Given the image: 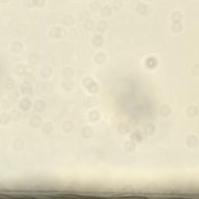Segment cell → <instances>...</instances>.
<instances>
[{"instance_id":"2","label":"cell","mask_w":199,"mask_h":199,"mask_svg":"<svg viewBox=\"0 0 199 199\" xmlns=\"http://www.w3.org/2000/svg\"><path fill=\"white\" fill-rule=\"evenodd\" d=\"M65 33V30L61 29V27H53L50 30L49 35L51 38H61L64 36Z\"/></svg>"},{"instance_id":"45","label":"cell","mask_w":199,"mask_h":199,"mask_svg":"<svg viewBox=\"0 0 199 199\" xmlns=\"http://www.w3.org/2000/svg\"><path fill=\"white\" fill-rule=\"evenodd\" d=\"M193 75L194 76H197L199 75V66L198 65H195L194 67L192 68V71H191Z\"/></svg>"},{"instance_id":"21","label":"cell","mask_w":199,"mask_h":199,"mask_svg":"<svg viewBox=\"0 0 199 199\" xmlns=\"http://www.w3.org/2000/svg\"><path fill=\"white\" fill-rule=\"evenodd\" d=\"M147 6H148V5H147L145 2H139V3L136 5L135 10H136V12H138V14H140V15H144V14L146 13L147 9H148Z\"/></svg>"},{"instance_id":"14","label":"cell","mask_w":199,"mask_h":199,"mask_svg":"<svg viewBox=\"0 0 199 199\" xmlns=\"http://www.w3.org/2000/svg\"><path fill=\"white\" fill-rule=\"evenodd\" d=\"M103 42H104V40L100 35H96L91 40V43L94 47H100L103 45Z\"/></svg>"},{"instance_id":"16","label":"cell","mask_w":199,"mask_h":199,"mask_svg":"<svg viewBox=\"0 0 199 199\" xmlns=\"http://www.w3.org/2000/svg\"><path fill=\"white\" fill-rule=\"evenodd\" d=\"M93 130L92 127L86 126L84 127L82 130V136L84 138H89L93 136Z\"/></svg>"},{"instance_id":"9","label":"cell","mask_w":199,"mask_h":199,"mask_svg":"<svg viewBox=\"0 0 199 199\" xmlns=\"http://www.w3.org/2000/svg\"><path fill=\"white\" fill-rule=\"evenodd\" d=\"M183 19V14L180 11H174L170 15V19L173 23H180Z\"/></svg>"},{"instance_id":"13","label":"cell","mask_w":199,"mask_h":199,"mask_svg":"<svg viewBox=\"0 0 199 199\" xmlns=\"http://www.w3.org/2000/svg\"><path fill=\"white\" fill-rule=\"evenodd\" d=\"M94 61L99 65H102L104 64L106 61V56L103 52H98L97 54L95 55Z\"/></svg>"},{"instance_id":"29","label":"cell","mask_w":199,"mask_h":199,"mask_svg":"<svg viewBox=\"0 0 199 199\" xmlns=\"http://www.w3.org/2000/svg\"><path fill=\"white\" fill-rule=\"evenodd\" d=\"M10 120H12L10 114L7 113H1V115H0V124H2V125H5L10 121Z\"/></svg>"},{"instance_id":"17","label":"cell","mask_w":199,"mask_h":199,"mask_svg":"<svg viewBox=\"0 0 199 199\" xmlns=\"http://www.w3.org/2000/svg\"><path fill=\"white\" fill-rule=\"evenodd\" d=\"M108 27V23L105 20H100L96 24V30L100 33H104Z\"/></svg>"},{"instance_id":"44","label":"cell","mask_w":199,"mask_h":199,"mask_svg":"<svg viewBox=\"0 0 199 199\" xmlns=\"http://www.w3.org/2000/svg\"><path fill=\"white\" fill-rule=\"evenodd\" d=\"M14 86H15V84H14L13 80H11V79L7 80L5 84V89H6L7 90H12V89L14 88Z\"/></svg>"},{"instance_id":"35","label":"cell","mask_w":199,"mask_h":199,"mask_svg":"<svg viewBox=\"0 0 199 199\" xmlns=\"http://www.w3.org/2000/svg\"><path fill=\"white\" fill-rule=\"evenodd\" d=\"M40 61V57L37 53H32L28 57V61L32 65H36Z\"/></svg>"},{"instance_id":"40","label":"cell","mask_w":199,"mask_h":199,"mask_svg":"<svg viewBox=\"0 0 199 199\" xmlns=\"http://www.w3.org/2000/svg\"><path fill=\"white\" fill-rule=\"evenodd\" d=\"M90 16V13L86 9H83V10L80 11L79 13V18L80 20H87Z\"/></svg>"},{"instance_id":"20","label":"cell","mask_w":199,"mask_h":199,"mask_svg":"<svg viewBox=\"0 0 199 199\" xmlns=\"http://www.w3.org/2000/svg\"><path fill=\"white\" fill-rule=\"evenodd\" d=\"M74 70L72 67H66L63 69L62 75L63 77L66 79H70L73 76Z\"/></svg>"},{"instance_id":"28","label":"cell","mask_w":199,"mask_h":199,"mask_svg":"<svg viewBox=\"0 0 199 199\" xmlns=\"http://www.w3.org/2000/svg\"><path fill=\"white\" fill-rule=\"evenodd\" d=\"M124 148L125 152H131L134 150L135 148V142L130 140V141H127L124 145Z\"/></svg>"},{"instance_id":"22","label":"cell","mask_w":199,"mask_h":199,"mask_svg":"<svg viewBox=\"0 0 199 199\" xmlns=\"http://www.w3.org/2000/svg\"><path fill=\"white\" fill-rule=\"evenodd\" d=\"M41 89L45 93H50L54 89V85L50 82H45L41 85Z\"/></svg>"},{"instance_id":"46","label":"cell","mask_w":199,"mask_h":199,"mask_svg":"<svg viewBox=\"0 0 199 199\" xmlns=\"http://www.w3.org/2000/svg\"><path fill=\"white\" fill-rule=\"evenodd\" d=\"M44 3L45 2L43 0H35V6H42Z\"/></svg>"},{"instance_id":"26","label":"cell","mask_w":199,"mask_h":199,"mask_svg":"<svg viewBox=\"0 0 199 199\" xmlns=\"http://www.w3.org/2000/svg\"><path fill=\"white\" fill-rule=\"evenodd\" d=\"M145 66L148 68H154L157 65V59L153 57H149L145 60Z\"/></svg>"},{"instance_id":"5","label":"cell","mask_w":199,"mask_h":199,"mask_svg":"<svg viewBox=\"0 0 199 199\" xmlns=\"http://www.w3.org/2000/svg\"><path fill=\"white\" fill-rule=\"evenodd\" d=\"M186 144L190 148H194L198 145V139L195 135H189L186 138Z\"/></svg>"},{"instance_id":"42","label":"cell","mask_w":199,"mask_h":199,"mask_svg":"<svg viewBox=\"0 0 199 199\" xmlns=\"http://www.w3.org/2000/svg\"><path fill=\"white\" fill-rule=\"evenodd\" d=\"M10 116L11 119H12V120H14V121H18V120H19V119H20L21 117L20 113L16 110H12L10 113Z\"/></svg>"},{"instance_id":"36","label":"cell","mask_w":199,"mask_h":199,"mask_svg":"<svg viewBox=\"0 0 199 199\" xmlns=\"http://www.w3.org/2000/svg\"><path fill=\"white\" fill-rule=\"evenodd\" d=\"M61 87L65 91H70L72 90L74 87V84L72 81H70L69 79H66L61 84Z\"/></svg>"},{"instance_id":"19","label":"cell","mask_w":199,"mask_h":199,"mask_svg":"<svg viewBox=\"0 0 199 199\" xmlns=\"http://www.w3.org/2000/svg\"><path fill=\"white\" fill-rule=\"evenodd\" d=\"M171 108H170V106L169 105H162L159 108V113L162 117H167V116H169L170 114V113H171Z\"/></svg>"},{"instance_id":"6","label":"cell","mask_w":199,"mask_h":199,"mask_svg":"<svg viewBox=\"0 0 199 199\" xmlns=\"http://www.w3.org/2000/svg\"><path fill=\"white\" fill-rule=\"evenodd\" d=\"M130 138L134 142H140L143 139V134L140 131H134L131 134Z\"/></svg>"},{"instance_id":"1","label":"cell","mask_w":199,"mask_h":199,"mask_svg":"<svg viewBox=\"0 0 199 199\" xmlns=\"http://www.w3.org/2000/svg\"><path fill=\"white\" fill-rule=\"evenodd\" d=\"M82 84H83L84 87L86 88L89 92L92 93H94L97 92L99 89V86L96 84V82L93 80L91 77L88 76L86 77L82 81Z\"/></svg>"},{"instance_id":"41","label":"cell","mask_w":199,"mask_h":199,"mask_svg":"<svg viewBox=\"0 0 199 199\" xmlns=\"http://www.w3.org/2000/svg\"><path fill=\"white\" fill-rule=\"evenodd\" d=\"M35 80V76L30 72H26L24 75V82L26 83H31Z\"/></svg>"},{"instance_id":"27","label":"cell","mask_w":199,"mask_h":199,"mask_svg":"<svg viewBox=\"0 0 199 199\" xmlns=\"http://www.w3.org/2000/svg\"><path fill=\"white\" fill-rule=\"evenodd\" d=\"M97 103V99L96 97H88L86 100H84L83 105L87 107H92L96 105Z\"/></svg>"},{"instance_id":"11","label":"cell","mask_w":199,"mask_h":199,"mask_svg":"<svg viewBox=\"0 0 199 199\" xmlns=\"http://www.w3.org/2000/svg\"><path fill=\"white\" fill-rule=\"evenodd\" d=\"M155 131V127L152 123L145 124L143 127V132L147 135H152Z\"/></svg>"},{"instance_id":"8","label":"cell","mask_w":199,"mask_h":199,"mask_svg":"<svg viewBox=\"0 0 199 199\" xmlns=\"http://www.w3.org/2000/svg\"><path fill=\"white\" fill-rule=\"evenodd\" d=\"M40 73L43 78H44V79H48V78H50V77L52 75V68L50 66H44L40 69Z\"/></svg>"},{"instance_id":"10","label":"cell","mask_w":199,"mask_h":199,"mask_svg":"<svg viewBox=\"0 0 199 199\" xmlns=\"http://www.w3.org/2000/svg\"><path fill=\"white\" fill-rule=\"evenodd\" d=\"M41 117L38 115H33L30 120V125L33 127H34V128H37V127H40V125L41 124Z\"/></svg>"},{"instance_id":"30","label":"cell","mask_w":199,"mask_h":199,"mask_svg":"<svg viewBox=\"0 0 199 199\" xmlns=\"http://www.w3.org/2000/svg\"><path fill=\"white\" fill-rule=\"evenodd\" d=\"M100 117V114L99 112L96 110H91L89 113V120H90L91 122H95V121H97L98 120Z\"/></svg>"},{"instance_id":"37","label":"cell","mask_w":199,"mask_h":199,"mask_svg":"<svg viewBox=\"0 0 199 199\" xmlns=\"http://www.w3.org/2000/svg\"><path fill=\"white\" fill-rule=\"evenodd\" d=\"M23 48V45L19 41H14L11 45V50L14 53H19Z\"/></svg>"},{"instance_id":"43","label":"cell","mask_w":199,"mask_h":199,"mask_svg":"<svg viewBox=\"0 0 199 199\" xmlns=\"http://www.w3.org/2000/svg\"><path fill=\"white\" fill-rule=\"evenodd\" d=\"M22 4L24 7L30 8V7L35 6V0H23Z\"/></svg>"},{"instance_id":"33","label":"cell","mask_w":199,"mask_h":199,"mask_svg":"<svg viewBox=\"0 0 199 199\" xmlns=\"http://www.w3.org/2000/svg\"><path fill=\"white\" fill-rule=\"evenodd\" d=\"M13 72L17 75H23L26 74V67L24 65H18L14 68Z\"/></svg>"},{"instance_id":"39","label":"cell","mask_w":199,"mask_h":199,"mask_svg":"<svg viewBox=\"0 0 199 199\" xmlns=\"http://www.w3.org/2000/svg\"><path fill=\"white\" fill-rule=\"evenodd\" d=\"M171 30L174 33H179L183 29V25L180 23H173V24L171 25V27H170Z\"/></svg>"},{"instance_id":"32","label":"cell","mask_w":199,"mask_h":199,"mask_svg":"<svg viewBox=\"0 0 199 199\" xmlns=\"http://www.w3.org/2000/svg\"><path fill=\"white\" fill-rule=\"evenodd\" d=\"M130 130H131V127L126 124H120L117 127V131L120 134H127V133L130 132Z\"/></svg>"},{"instance_id":"23","label":"cell","mask_w":199,"mask_h":199,"mask_svg":"<svg viewBox=\"0 0 199 199\" xmlns=\"http://www.w3.org/2000/svg\"><path fill=\"white\" fill-rule=\"evenodd\" d=\"M198 113V109L195 106H190L187 109L186 114L189 117H195Z\"/></svg>"},{"instance_id":"15","label":"cell","mask_w":199,"mask_h":199,"mask_svg":"<svg viewBox=\"0 0 199 199\" xmlns=\"http://www.w3.org/2000/svg\"><path fill=\"white\" fill-rule=\"evenodd\" d=\"M62 23L66 26H71L74 23V18L72 15L70 14H66L63 16L62 18Z\"/></svg>"},{"instance_id":"34","label":"cell","mask_w":199,"mask_h":199,"mask_svg":"<svg viewBox=\"0 0 199 199\" xmlns=\"http://www.w3.org/2000/svg\"><path fill=\"white\" fill-rule=\"evenodd\" d=\"M123 5H124V3L121 0H114L110 4V6H111L112 9H113L116 11H119L122 9Z\"/></svg>"},{"instance_id":"12","label":"cell","mask_w":199,"mask_h":199,"mask_svg":"<svg viewBox=\"0 0 199 199\" xmlns=\"http://www.w3.org/2000/svg\"><path fill=\"white\" fill-rule=\"evenodd\" d=\"M112 8L109 4H106L103 6H102L101 9H100V15L103 17H107V16H110Z\"/></svg>"},{"instance_id":"3","label":"cell","mask_w":199,"mask_h":199,"mask_svg":"<svg viewBox=\"0 0 199 199\" xmlns=\"http://www.w3.org/2000/svg\"><path fill=\"white\" fill-rule=\"evenodd\" d=\"M20 91L23 95H28V96L32 95L33 93V89L30 83H26V82H24L22 85H20Z\"/></svg>"},{"instance_id":"31","label":"cell","mask_w":199,"mask_h":199,"mask_svg":"<svg viewBox=\"0 0 199 199\" xmlns=\"http://www.w3.org/2000/svg\"><path fill=\"white\" fill-rule=\"evenodd\" d=\"M89 9L92 12H98L102 8V4L99 1H93L89 4Z\"/></svg>"},{"instance_id":"7","label":"cell","mask_w":199,"mask_h":199,"mask_svg":"<svg viewBox=\"0 0 199 199\" xmlns=\"http://www.w3.org/2000/svg\"><path fill=\"white\" fill-rule=\"evenodd\" d=\"M46 108V103L45 102H44L43 100H37L34 103V105H33V109L36 112H38V113H42L44 112V110Z\"/></svg>"},{"instance_id":"4","label":"cell","mask_w":199,"mask_h":199,"mask_svg":"<svg viewBox=\"0 0 199 199\" xmlns=\"http://www.w3.org/2000/svg\"><path fill=\"white\" fill-rule=\"evenodd\" d=\"M19 106L21 110H24V111L29 110V109L30 108V106H31V102H30V99L26 97L23 98V99L19 101Z\"/></svg>"},{"instance_id":"24","label":"cell","mask_w":199,"mask_h":199,"mask_svg":"<svg viewBox=\"0 0 199 199\" xmlns=\"http://www.w3.org/2000/svg\"><path fill=\"white\" fill-rule=\"evenodd\" d=\"M53 130V125L51 123L46 122L41 126V132L44 134H51Z\"/></svg>"},{"instance_id":"25","label":"cell","mask_w":199,"mask_h":199,"mask_svg":"<svg viewBox=\"0 0 199 199\" xmlns=\"http://www.w3.org/2000/svg\"><path fill=\"white\" fill-rule=\"evenodd\" d=\"M62 130L65 133H69L73 130V123L72 121H70V120H67V121H65V122L62 124Z\"/></svg>"},{"instance_id":"38","label":"cell","mask_w":199,"mask_h":199,"mask_svg":"<svg viewBox=\"0 0 199 199\" xmlns=\"http://www.w3.org/2000/svg\"><path fill=\"white\" fill-rule=\"evenodd\" d=\"M95 26V22L92 19H87L83 23V27L86 30H92Z\"/></svg>"},{"instance_id":"18","label":"cell","mask_w":199,"mask_h":199,"mask_svg":"<svg viewBox=\"0 0 199 199\" xmlns=\"http://www.w3.org/2000/svg\"><path fill=\"white\" fill-rule=\"evenodd\" d=\"M12 147L16 151L23 150V147H24V142L20 138H17V139L14 140L12 142Z\"/></svg>"}]
</instances>
